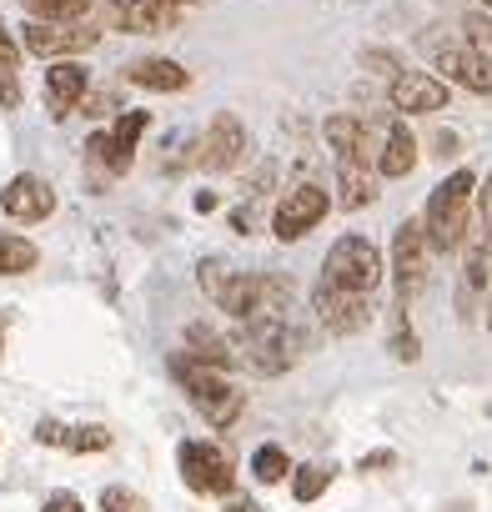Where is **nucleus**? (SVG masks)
<instances>
[{"mask_svg":"<svg viewBox=\"0 0 492 512\" xmlns=\"http://www.w3.org/2000/svg\"><path fill=\"white\" fill-rule=\"evenodd\" d=\"M472 191H477V176L472 171H452L447 181L432 186L427 211L417 216L422 221V236H427V251H457L462 246L467 216H472Z\"/></svg>","mask_w":492,"mask_h":512,"instance_id":"nucleus-1","label":"nucleus"},{"mask_svg":"<svg viewBox=\"0 0 492 512\" xmlns=\"http://www.w3.org/2000/svg\"><path fill=\"white\" fill-rule=\"evenodd\" d=\"M171 377L186 387V397L206 412V422L211 427H231L236 417H241V392H231V382L216 372V367H206V362H196L191 352H176L171 357Z\"/></svg>","mask_w":492,"mask_h":512,"instance_id":"nucleus-2","label":"nucleus"},{"mask_svg":"<svg viewBox=\"0 0 492 512\" xmlns=\"http://www.w3.org/2000/svg\"><path fill=\"white\" fill-rule=\"evenodd\" d=\"M322 282L342 287V292H372L382 282V251L367 241V236H342L332 251H327V267H322Z\"/></svg>","mask_w":492,"mask_h":512,"instance_id":"nucleus-3","label":"nucleus"},{"mask_svg":"<svg viewBox=\"0 0 492 512\" xmlns=\"http://www.w3.org/2000/svg\"><path fill=\"white\" fill-rule=\"evenodd\" d=\"M26 51L41 56V61H66V56H81L101 41V31L91 21H26L21 31Z\"/></svg>","mask_w":492,"mask_h":512,"instance_id":"nucleus-4","label":"nucleus"},{"mask_svg":"<svg viewBox=\"0 0 492 512\" xmlns=\"http://www.w3.org/2000/svg\"><path fill=\"white\" fill-rule=\"evenodd\" d=\"M392 277H397V302H417V292L427 287V236H422V221L407 216L397 231H392Z\"/></svg>","mask_w":492,"mask_h":512,"instance_id":"nucleus-5","label":"nucleus"},{"mask_svg":"<svg viewBox=\"0 0 492 512\" xmlns=\"http://www.w3.org/2000/svg\"><path fill=\"white\" fill-rule=\"evenodd\" d=\"M181 477L191 492H211V497L236 487V467L216 442H181Z\"/></svg>","mask_w":492,"mask_h":512,"instance_id":"nucleus-6","label":"nucleus"},{"mask_svg":"<svg viewBox=\"0 0 492 512\" xmlns=\"http://www.w3.org/2000/svg\"><path fill=\"white\" fill-rule=\"evenodd\" d=\"M327 206H332L327 186L302 181V186H292V191L282 196V206H277V216H272V231H277L282 241H297V236H307V231L327 216Z\"/></svg>","mask_w":492,"mask_h":512,"instance_id":"nucleus-7","label":"nucleus"},{"mask_svg":"<svg viewBox=\"0 0 492 512\" xmlns=\"http://www.w3.org/2000/svg\"><path fill=\"white\" fill-rule=\"evenodd\" d=\"M312 307H317V317H322V327H327L332 337H352V332H362V327L372 322L367 297H362V292H342V287H332V282H317Z\"/></svg>","mask_w":492,"mask_h":512,"instance_id":"nucleus-8","label":"nucleus"},{"mask_svg":"<svg viewBox=\"0 0 492 512\" xmlns=\"http://www.w3.org/2000/svg\"><path fill=\"white\" fill-rule=\"evenodd\" d=\"M437 51V71L447 76V86H462L472 96H492V56L482 46H432Z\"/></svg>","mask_w":492,"mask_h":512,"instance_id":"nucleus-9","label":"nucleus"},{"mask_svg":"<svg viewBox=\"0 0 492 512\" xmlns=\"http://www.w3.org/2000/svg\"><path fill=\"white\" fill-rule=\"evenodd\" d=\"M246 126L231 116V111H216L211 116V126H206V141H201V151H196V161L206 166V171H231L241 156H246Z\"/></svg>","mask_w":492,"mask_h":512,"instance_id":"nucleus-10","label":"nucleus"},{"mask_svg":"<svg viewBox=\"0 0 492 512\" xmlns=\"http://www.w3.org/2000/svg\"><path fill=\"white\" fill-rule=\"evenodd\" d=\"M447 106V81L427 71H397L392 76V111L402 116H432Z\"/></svg>","mask_w":492,"mask_h":512,"instance_id":"nucleus-11","label":"nucleus"},{"mask_svg":"<svg viewBox=\"0 0 492 512\" xmlns=\"http://www.w3.org/2000/svg\"><path fill=\"white\" fill-rule=\"evenodd\" d=\"M111 26L126 36H161L176 21V6H161V0H111Z\"/></svg>","mask_w":492,"mask_h":512,"instance_id":"nucleus-12","label":"nucleus"},{"mask_svg":"<svg viewBox=\"0 0 492 512\" xmlns=\"http://www.w3.org/2000/svg\"><path fill=\"white\" fill-rule=\"evenodd\" d=\"M0 211L6 216H16V221H46L51 211H56V191L41 181V176H16L6 191H0Z\"/></svg>","mask_w":492,"mask_h":512,"instance_id":"nucleus-13","label":"nucleus"},{"mask_svg":"<svg viewBox=\"0 0 492 512\" xmlns=\"http://www.w3.org/2000/svg\"><path fill=\"white\" fill-rule=\"evenodd\" d=\"M86 91H91V71L81 66V61H56L51 71H46V96H51V116H71L76 111V101H86Z\"/></svg>","mask_w":492,"mask_h":512,"instance_id":"nucleus-14","label":"nucleus"},{"mask_svg":"<svg viewBox=\"0 0 492 512\" xmlns=\"http://www.w3.org/2000/svg\"><path fill=\"white\" fill-rule=\"evenodd\" d=\"M126 81L141 86V91H186L191 86V71L176 66V61H166V56H151V61H136L126 71Z\"/></svg>","mask_w":492,"mask_h":512,"instance_id":"nucleus-15","label":"nucleus"},{"mask_svg":"<svg viewBox=\"0 0 492 512\" xmlns=\"http://www.w3.org/2000/svg\"><path fill=\"white\" fill-rule=\"evenodd\" d=\"M367 201H377V181H372L367 161H337V206L362 211Z\"/></svg>","mask_w":492,"mask_h":512,"instance_id":"nucleus-16","label":"nucleus"},{"mask_svg":"<svg viewBox=\"0 0 492 512\" xmlns=\"http://www.w3.org/2000/svg\"><path fill=\"white\" fill-rule=\"evenodd\" d=\"M186 352L196 357V362H206V367H216V372H226V367H236V352H231V337H221V332H211V327H186Z\"/></svg>","mask_w":492,"mask_h":512,"instance_id":"nucleus-17","label":"nucleus"},{"mask_svg":"<svg viewBox=\"0 0 492 512\" xmlns=\"http://www.w3.org/2000/svg\"><path fill=\"white\" fill-rule=\"evenodd\" d=\"M327 141H332V151H337V161H367V126L357 121V116H332L327 121Z\"/></svg>","mask_w":492,"mask_h":512,"instance_id":"nucleus-18","label":"nucleus"},{"mask_svg":"<svg viewBox=\"0 0 492 512\" xmlns=\"http://www.w3.org/2000/svg\"><path fill=\"white\" fill-rule=\"evenodd\" d=\"M412 166H417V141H412V131H407L402 121H392L387 146H382V156H377V171H382V176H407Z\"/></svg>","mask_w":492,"mask_h":512,"instance_id":"nucleus-19","label":"nucleus"},{"mask_svg":"<svg viewBox=\"0 0 492 512\" xmlns=\"http://www.w3.org/2000/svg\"><path fill=\"white\" fill-rule=\"evenodd\" d=\"M462 246H467V267H462L467 292H482V287H487V277H492V236H487V231H477V236H462Z\"/></svg>","mask_w":492,"mask_h":512,"instance_id":"nucleus-20","label":"nucleus"},{"mask_svg":"<svg viewBox=\"0 0 492 512\" xmlns=\"http://www.w3.org/2000/svg\"><path fill=\"white\" fill-rule=\"evenodd\" d=\"M36 262H41V251L26 236H6V231H0V277H26Z\"/></svg>","mask_w":492,"mask_h":512,"instance_id":"nucleus-21","label":"nucleus"},{"mask_svg":"<svg viewBox=\"0 0 492 512\" xmlns=\"http://www.w3.org/2000/svg\"><path fill=\"white\" fill-rule=\"evenodd\" d=\"M16 71H21V56H16L6 26H0V106H6V111L21 106V76H16Z\"/></svg>","mask_w":492,"mask_h":512,"instance_id":"nucleus-22","label":"nucleus"},{"mask_svg":"<svg viewBox=\"0 0 492 512\" xmlns=\"http://www.w3.org/2000/svg\"><path fill=\"white\" fill-rule=\"evenodd\" d=\"M31 21H86L96 0H21Z\"/></svg>","mask_w":492,"mask_h":512,"instance_id":"nucleus-23","label":"nucleus"},{"mask_svg":"<svg viewBox=\"0 0 492 512\" xmlns=\"http://www.w3.org/2000/svg\"><path fill=\"white\" fill-rule=\"evenodd\" d=\"M252 472H257V482H282L292 472V462H287V452L277 442H267V447L252 452Z\"/></svg>","mask_w":492,"mask_h":512,"instance_id":"nucleus-24","label":"nucleus"},{"mask_svg":"<svg viewBox=\"0 0 492 512\" xmlns=\"http://www.w3.org/2000/svg\"><path fill=\"white\" fill-rule=\"evenodd\" d=\"M86 151H91V161H101L106 171H131V156L111 141V131H96V136L86 141Z\"/></svg>","mask_w":492,"mask_h":512,"instance_id":"nucleus-25","label":"nucleus"},{"mask_svg":"<svg viewBox=\"0 0 492 512\" xmlns=\"http://www.w3.org/2000/svg\"><path fill=\"white\" fill-rule=\"evenodd\" d=\"M327 482H332V472L327 467H297V477H292V492H297V502H317L322 492H327Z\"/></svg>","mask_w":492,"mask_h":512,"instance_id":"nucleus-26","label":"nucleus"},{"mask_svg":"<svg viewBox=\"0 0 492 512\" xmlns=\"http://www.w3.org/2000/svg\"><path fill=\"white\" fill-rule=\"evenodd\" d=\"M146 121H151L146 111H126V116H121V121L111 126V141H116V146H121L126 156H136V141H141V131H146Z\"/></svg>","mask_w":492,"mask_h":512,"instance_id":"nucleus-27","label":"nucleus"},{"mask_svg":"<svg viewBox=\"0 0 492 512\" xmlns=\"http://www.w3.org/2000/svg\"><path fill=\"white\" fill-rule=\"evenodd\" d=\"M61 447H71V452H106L111 447V432L106 427H71Z\"/></svg>","mask_w":492,"mask_h":512,"instance_id":"nucleus-28","label":"nucleus"},{"mask_svg":"<svg viewBox=\"0 0 492 512\" xmlns=\"http://www.w3.org/2000/svg\"><path fill=\"white\" fill-rule=\"evenodd\" d=\"M392 357H397V362H417V357H422V352H417V332H397V337H392Z\"/></svg>","mask_w":492,"mask_h":512,"instance_id":"nucleus-29","label":"nucleus"},{"mask_svg":"<svg viewBox=\"0 0 492 512\" xmlns=\"http://www.w3.org/2000/svg\"><path fill=\"white\" fill-rule=\"evenodd\" d=\"M136 502H131V492L126 487H106L101 492V512H131Z\"/></svg>","mask_w":492,"mask_h":512,"instance_id":"nucleus-30","label":"nucleus"},{"mask_svg":"<svg viewBox=\"0 0 492 512\" xmlns=\"http://www.w3.org/2000/svg\"><path fill=\"white\" fill-rule=\"evenodd\" d=\"M41 512H86V502H81L76 492H51Z\"/></svg>","mask_w":492,"mask_h":512,"instance_id":"nucleus-31","label":"nucleus"},{"mask_svg":"<svg viewBox=\"0 0 492 512\" xmlns=\"http://www.w3.org/2000/svg\"><path fill=\"white\" fill-rule=\"evenodd\" d=\"M472 196H477V211H482V231L492 236V171H487V186L472 191Z\"/></svg>","mask_w":492,"mask_h":512,"instance_id":"nucleus-32","label":"nucleus"},{"mask_svg":"<svg viewBox=\"0 0 492 512\" xmlns=\"http://www.w3.org/2000/svg\"><path fill=\"white\" fill-rule=\"evenodd\" d=\"M36 437H41L46 447H61V442H66V427H61V422H41V427H36Z\"/></svg>","mask_w":492,"mask_h":512,"instance_id":"nucleus-33","label":"nucleus"},{"mask_svg":"<svg viewBox=\"0 0 492 512\" xmlns=\"http://www.w3.org/2000/svg\"><path fill=\"white\" fill-rule=\"evenodd\" d=\"M367 66H377L382 76H397V61H392L387 51H367Z\"/></svg>","mask_w":492,"mask_h":512,"instance_id":"nucleus-34","label":"nucleus"},{"mask_svg":"<svg viewBox=\"0 0 492 512\" xmlns=\"http://www.w3.org/2000/svg\"><path fill=\"white\" fill-rule=\"evenodd\" d=\"M387 462H392V452H377V457H362V472H367V467H387Z\"/></svg>","mask_w":492,"mask_h":512,"instance_id":"nucleus-35","label":"nucleus"},{"mask_svg":"<svg viewBox=\"0 0 492 512\" xmlns=\"http://www.w3.org/2000/svg\"><path fill=\"white\" fill-rule=\"evenodd\" d=\"M226 512H262V507H252V502H236V507H226Z\"/></svg>","mask_w":492,"mask_h":512,"instance_id":"nucleus-36","label":"nucleus"},{"mask_svg":"<svg viewBox=\"0 0 492 512\" xmlns=\"http://www.w3.org/2000/svg\"><path fill=\"white\" fill-rule=\"evenodd\" d=\"M487 332H492V302H487Z\"/></svg>","mask_w":492,"mask_h":512,"instance_id":"nucleus-37","label":"nucleus"},{"mask_svg":"<svg viewBox=\"0 0 492 512\" xmlns=\"http://www.w3.org/2000/svg\"><path fill=\"white\" fill-rule=\"evenodd\" d=\"M482 6H487V11H492V0H482Z\"/></svg>","mask_w":492,"mask_h":512,"instance_id":"nucleus-38","label":"nucleus"},{"mask_svg":"<svg viewBox=\"0 0 492 512\" xmlns=\"http://www.w3.org/2000/svg\"><path fill=\"white\" fill-rule=\"evenodd\" d=\"M0 332H6V327H0Z\"/></svg>","mask_w":492,"mask_h":512,"instance_id":"nucleus-39","label":"nucleus"}]
</instances>
